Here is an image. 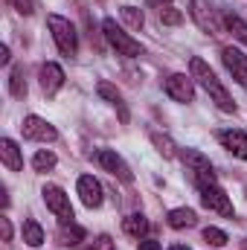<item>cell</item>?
Masks as SVG:
<instances>
[{"label": "cell", "mask_w": 247, "mask_h": 250, "mask_svg": "<svg viewBox=\"0 0 247 250\" xmlns=\"http://www.w3.org/2000/svg\"><path fill=\"white\" fill-rule=\"evenodd\" d=\"M189 76L212 96V102L224 111V114H236V102H233V96L227 93V87L218 82V76L212 73V67L204 62V59H192L189 62Z\"/></svg>", "instance_id": "1"}, {"label": "cell", "mask_w": 247, "mask_h": 250, "mask_svg": "<svg viewBox=\"0 0 247 250\" xmlns=\"http://www.w3.org/2000/svg\"><path fill=\"white\" fill-rule=\"evenodd\" d=\"M47 26H50V32H53V41H56V47L62 50V56L73 59L76 50H79L76 26H73L67 18H62V15H47Z\"/></svg>", "instance_id": "2"}, {"label": "cell", "mask_w": 247, "mask_h": 250, "mask_svg": "<svg viewBox=\"0 0 247 250\" xmlns=\"http://www.w3.org/2000/svg\"><path fill=\"white\" fill-rule=\"evenodd\" d=\"M178 157L184 160L186 172H192L198 189L209 187V184H218V181H215V172H212V163H209V157H206L204 151H198V148H184Z\"/></svg>", "instance_id": "3"}, {"label": "cell", "mask_w": 247, "mask_h": 250, "mask_svg": "<svg viewBox=\"0 0 247 250\" xmlns=\"http://www.w3.org/2000/svg\"><path fill=\"white\" fill-rule=\"evenodd\" d=\"M102 32H105L108 44L117 50V56H125V59H137V56H143V44L134 41L128 32H123V29L117 26L114 18H105V21H102Z\"/></svg>", "instance_id": "4"}, {"label": "cell", "mask_w": 247, "mask_h": 250, "mask_svg": "<svg viewBox=\"0 0 247 250\" xmlns=\"http://www.w3.org/2000/svg\"><path fill=\"white\" fill-rule=\"evenodd\" d=\"M189 15H192V21L198 23L201 32H206V35H221L224 21H221L218 9H215L209 0H192V3H189Z\"/></svg>", "instance_id": "5"}, {"label": "cell", "mask_w": 247, "mask_h": 250, "mask_svg": "<svg viewBox=\"0 0 247 250\" xmlns=\"http://www.w3.org/2000/svg\"><path fill=\"white\" fill-rule=\"evenodd\" d=\"M41 195H44V204L50 207V212L59 218V224H67V221L76 218V215H73V207H70V195H67L62 187L47 184V187L41 189Z\"/></svg>", "instance_id": "6"}, {"label": "cell", "mask_w": 247, "mask_h": 250, "mask_svg": "<svg viewBox=\"0 0 247 250\" xmlns=\"http://www.w3.org/2000/svg\"><path fill=\"white\" fill-rule=\"evenodd\" d=\"M201 204L209 209V212H218L224 218H236V209H233V201L218 184H209V187H201Z\"/></svg>", "instance_id": "7"}, {"label": "cell", "mask_w": 247, "mask_h": 250, "mask_svg": "<svg viewBox=\"0 0 247 250\" xmlns=\"http://www.w3.org/2000/svg\"><path fill=\"white\" fill-rule=\"evenodd\" d=\"M21 131H23V140H35V143H53V140H59L56 125L47 123V120H41V117H35V114L23 117Z\"/></svg>", "instance_id": "8"}, {"label": "cell", "mask_w": 247, "mask_h": 250, "mask_svg": "<svg viewBox=\"0 0 247 250\" xmlns=\"http://www.w3.org/2000/svg\"><path fill=\"white\" fill-rule=\"evenodd\" d=\"M96 160H99V166H102L105 172H111L117 181H123V184H131V181H134L131 166L123 160V154H117L114 148H102V151L96 154Z\"/></svg>", "instance_id": "9"}, {"label": "cell", "mask_w": 247, "mask_h": 250, "mask_svg": "<svg viewBox=\"0 0 247 250\" xmlns=\"http://www.w3.org/2000/svg\"><path fill=\"white\" fill-rule=\"evenodd\" d=\"M166 93H169L175 102L189 105V102L195 99V79L186 76V73H172V76L166 79Z\"/></svg>", "instance_id": "10"}, {"label": "cell", "mask_w": 247, "mask_h": 250, "mask_svg": "<svg viewBox=\"0 0 247 250\" xmlns=\"http://www.w3.org/2000/svg\"><path fill=\"white\" fill-rule=\"evenodd\" d=\"M221 62H224V67L233 73V79H236L239 84H247V56L239 47H224V50H221Z\"/></svg>", "instance_id": "11"}, {"label": "cell", "mask_w": 247, "mask_h": 250, "mask_svg": "<svg viewBox=\"0 0 247 250\" xmlns=\"http://www.w3.org/2000/svg\"><path fill=\"white\" fill-rule=\"evenodd\" d=\"M76 192H79V198H82V204L87 209H96L102 204V184L93 175H82L79 184H76Z\"/></svg>", "instance_id": "12"}, {"label": "cell", "mask_w": 247, "mask_h": 250, "mask_svg": "<svg viewBox=\"0 0 247 250\" xmlns=\"http://www.w3.org/2000/svg\"><path fill=\"white\" fill-rule=\"evenodd\" d=\"M218 143H221L233 157L247 160V134L245 131H239V128H224V131H218Z\"/></svg>", "instance_id": "13"}, {"label": "cell", "mask_w": 247, "mask_h": 250, "mask_svg": "<svg viewBox=\"0 0 247 250\" xmlns=\"http://www.w3.org/2000/svg\"><path fill=\"white\" fill-rule=\"evenodd\" d=\"M96 93H99V99H105V102L120 114V123H128V120H131V114H128V108H125V102H123V93H120L111 82H96Z\"/></svg>", "instance_id": "14"}, {"label": "cell", "mask_w": 247, "mask_h": 250, "mask_svg": "<svg viewBox=\"0 0 247 250\" xmlns=\"http://www.w3.org/2000/svg\"><path fill=\"white\" fill-rule=\"evenodd\" d=\"M38 79H41V90H44L47 96H56V93L62 90V84H64V70L56 62H47L44 67H41Z\"/></svg>", "instance_id": "15"}, {"label": "cell", "mask_w": 247, "mask_h": 250, "mask_svg": "<svg viewBox=\"0 0 247 250\" xmlns=\"http://www.w3.org/2000/svg\"><path fill=\"white\" fill-rule=\"evenodd\" d=\"M0 160H3V166L9 172H21L23 169V154H21V148H18L15 140H9V137L0 140Z\"/></svg>", "instance_id": "16"}, {"label": "cell", "mask_w": 247, "mask_h": 250, "mask_svg": "<svg viewBox=\"0 0 247 250\" xmlns=\"http://www.w3.org/2000/svg\"><path fill=\"white\" fill-rule=\"evenodd\" d=\"M166 221H169L172 230H189V227L198 224V215H195V209H189V207H178V209H172V212L166 215Z\"/></svg>", "instance_id": "17"}, {"label": "cell", "mask_w": 247, "mask_h": 250, "mask_svg": "<svg viewBox=\"0 0 247 250\" xmlns=\"http://www.w3.org/2000/svg\"><path fill=\"white\" fill-rule=\"evenodd\" d=\"M148 137H151V146L157 148V154H160V157L172 160V157H178V154H181V151H178V146H175V140H172L169 134H160V131H148Z\"/></svg>", "instance_id": "18"}, {"label": "cell", "mask_w": 247, "mask_h": 250, "mask_svg": "<svg viewBox=\"0 0 247 250\" xmlns=\"http://www.w3.org/2000/svg\"><path fill=\"white\" fill-rule=\"evenodd\" d=\"M56 239H59V245H64V248H76V245L84 239V227H79V224L67 221V224H62V227H59Z\"/></svg>", "instance_id": "19"}, {"label": "cell", "mask_w": 247, "mask_h": 250, "mask_svg": "<svg viewBox=\"0 0 247 250\" xmlns=\"http://www.w3.org/2000/svg\"><path fill=\"white\" fill-rule=\"evenodd\" d=\"M148 218L143 215V212H131L128 218L123 221V230L128 236H134V239H145V233H148Z\"/></svg>", "instance_id": "20"}, {"label": "cell", "mask_w": 247, "mask_h": 250, "mask_svg": "<svg viewBox=\"0 0 247 250\" xmlns=\"http://www.w3.org/2000/svg\"><path fill=\"white\" fill-rule=\"evenodd\" d=\"M120 18L125 21L128 29H143V23H145V15L137 6H120Z\"/></svg>", "instance_id": "21"}, {"label": "cell", "mask_w": 247, "mask_h": 250, "mask_svg": "<svg viewBox=\"0 0 247 250\" xmlns=\"http://www.w3.org/2000/svg\"><path fill=\"white\" fill-rule=\"evenodd\" d=\"M23 242L29 245V248H41L44 245V230H41V224L38 221H23Z\"/></svg>", "instance_id": "22"}, {"label": "cell", "mask_w": 247, "mask_h": 250, "mask_svg": "<svg viewBox=\"0 0 247 250\" xmlns=\"http://www.w3.org/2000/svg\"><path fill=\"white\" fill-rule=\"evenodd\" d=\"M221 21H224V29H230L239 41L247 44V21L245 18H239V15H221Z\"/></svg>", "instance_id": "23"}, {"label": "cell", "mask_w": 247, "mask_h": 250, "mask_svg": "<svg viewBox=\"0 0 247 250\" xmlns=\"http://www.w3.org/2000/svg\"><path fill=\"white\" fill-rule=\"evenodd\" d=\"M56 163H59V157H56L50 148H41V151H35V157H32V169H35V172H50V169H56Z\"/></svg>", "instance_id": "24"}, {"label": "cell", "mask_w": 247, "mask_h": 250, "mask_svg": "<svg viewBox=\"0 0 247 250\" xmlns=\"http://www.w3.org/2000/svg\"><path fill=\"white\" fill-rule=\"evenodd\" d=\"M9 90H12V96H18V99H23V96H26V79H23V67H15V70L9 73Z\"/></svg>", "instance_id": "25"}, {"label": "cell", "mask_w": 247, "mask_h": 250, "mask_svg": "<svg viewBox=\"0 0 247 250\" xmlns=\"http://www.w3.org/2000/svg\"><path fill=\"white\" fill-rule=\"evenodd\" d=\"M157 18H160V23H166V26H181V23H184V15H181L172 3L160 6V9H157Z\"/></svg>", "instance_id": "26"}, {"label": "cell", "mask_w": 247, "mask_h": 250, "mask_svg": "<svg viewBox=\"0 0 247 250\" xmlns=\"http://www.w3.org/2000/svg\"><path fill=\"white\" fill-rule=\"evenodd\" d=\"M204 242H206V245H212V248H224L230 239H227V233H224V230H218V227H206V230H204Z\"/></svg>", "instance_id": "27"}, {"label": "cell", "mask_w": 247, "mask_h": 250, "mask_svg": "<svg viewBox=\"0 0 247 250\" xmlns=\"http://www.w3.org/2000/svg\"><path fill=\"white\" fill-rule=\"evenodd\" d=\"M12 6H15L21 15H32V12H35V0H12Z\"/></svg>", "instance_id": "28"}, {"label": "cell", "mask_w": 247, "mask_h": 250, "mask_svg": "<svg viewBox=\"0 0 247 250\" xmlns=\"http://www.w3.org/2000/svg\"><path fill=\"white\" fill-rule=\"evenodd\" d=\"M90 250H117V245L111 242V236H99L96 242H93V248Z\"/></svg>", "instance_id": "29"}, {"label": "cell", "mask_w": 247, "mask_h": 250, "mask_svg": "<svg viewBox=\"0 0 247 250\" xmlns=\"http://www.w3.org/2000/svg\"><path fill=\"white\" fill-rule=\"evenodd\" d=\"M0 236H3V242H12V221L6 215H0Z\"/></svg>", "instance_id": "30"}, {"label": "cell", "mask_w": 247, "mask_h": 250, "mask_svg": "<svg viewBox=\"0 0 247 250\" xmlns=\"http://www.w3.org/2000/svg\"><path fill=\"white\" fill-rule=\"evenodd\" d=\"M137 250H163V248H160V242H154V239H140Z\"/></svg>", "instance_id": "31"}, {"label": "cell", "mask_w": 247, "mask_h": 250, "mask_svg": "<svg viewBox=\"0 0 247 250\" xmlns=\"http://www.w3.org/2000/svg\"><path fill=\"white\" fill-rule=\"evenodd\" d=\"M9 62H12V56H9V47L3 44V47H0V64L6 67V64H9Z\"/></svg>", "instance_id": "32"}, {"label": "cell", "mask_w": 247, "mask_h": 250, "mask_svg": "<svg viewBox=\"0 0 247 250\" xmlns=\"http://www.w3.org/2000/svg\"><path fill=\"white\" fill-rule=\"evenodd\" d=\"M0 204H3V209L9 207V192H6V187L0 189Z\"/></svg>", "instance_id": "33"}, {"label": "cell", "mask_w": 247, "mask_h": 250, "mask_svg": "<svg viewBox=\"0 0 247 250\" xmlns=\"http://www.w3.org/2000/svg\"><path fill=\"white\" fill-rule=\"evenodd\" d=\"M169 250H189V248H184V245H172Z\"/></svg>", "instance_id": "34"}, {"label": "cell", "mask_w": 247, "mask_h": 250, "mask_svg": "<svg viewBox=\"0 0 247 250\" xmlns=\"http://www.w3.org/2000/svg\"><path fill=\"white\" fill-rule=\"evenodd\" d=\"M154 3H160V6H166V3H172V0H154Z\"/></svg>", "instance_id": "35"}, {"label": "cell", "mask_w": 247, "mask_h": 250, "mask_svg": "<svg viewBox=\"0 0 247 250\" xmlns=\"http://www.w3.org/2000/svg\"><path fill=\"white\" fill-rule=\"evenodd\" d=\"M9 3H12V0H9Z\"/></svg>", "instance_id": "36"}]
</instances>
